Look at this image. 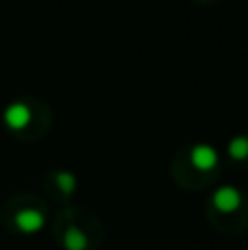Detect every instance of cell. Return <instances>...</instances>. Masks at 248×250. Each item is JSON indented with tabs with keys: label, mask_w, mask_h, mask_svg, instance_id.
Here are the masks:
<instances>
[{
	"label": "cell",
	"mask_w": 248,
	"mask_h": 250,
	"mask_svg": "<svg viewBox=\"0 0 248 250\" xmlns=\"http://www.w3.org/2000/svg\"><path fill=\"white\" fill-rule=\"evenodd\" d=\"M213 204L218 211L222 213H233L242 207V193L235 187H222V189L215 191L213 195Z\"/></svg>",
	"instance_id": "6da1fadb"
},
{
	"label": "cell",
	"mask_w": 248,
	"mask_h": 250,
	"mask_svg": "<svg viewBox=\"0 0 248 250\" xmlns=\"http://www.w3.org/2000/svg\"><path fill=\"white\" fill-rule=\"evenodd\" d=\"M16 224L24 233H35V230H40L44 226V215L40 211H35V208H24V211L18 213Z\"/></svg>",
	"instance_id": "7a4b0ae2"
},
{
	"label": "cell",
	"mask_w": 248,
	"mask_h": 250,
	"mask_svg": "<svg viewBox=\"0 0 248 250\" xmlns=\"http://www.w3.org/2000/svg\"><path fill=\"white\" fill-rule=\"evenodd\" d=\"M191 160L198 169H205L207 171V169H213L215 165H218V154H215V149H211V147L200 145L191 151Z\"/></svg>",
	"instance_id": "3957f363"
},
{
	"label": "cell",
	"mask_w": 248,
	"mask_h": 250,
	"mask_svg": "<svg viewBox=\"0 0 248 250\" xmlns=\"http://www.w3.org/2000/svg\"><path fill=\"white\" fill-rule=\"evenodd\" d=\"M4 121H7L9 127L22 129L26 123H29V110H26L24 105H13V108L7 110V114H4Z\"/></svg>",
	"instance_id": "277c9868"
},
{
	"label": "cell",
	"mask_w": 248,
	"mask_h": 250,
	"mask_svg": "<svg viewBox=\"0 0 248 250\" xmlns=\"http://www.w3.org/2000/svg\"><path fill=\"white\" fill-rule=\"evenodd\" d=\"M64 244L68 250H86V237H83V233L77 229H70L68 233H66Z\"/></svg>",
	"instance_id": "5b68a950"
},
{
	"label": "cell",
	"mask_w": 248,
	"mask_h": 250,
	"mask_svg": "<svg viewBox=\"0 0 248 250\" xmlns=\"http://www.w3.org/2000/svg\"><path fill=\"white\" fill-rule=\"evenodd\" d=\"M228 154L233 156V158H237V160H242V158H246L248 156V138H235V141L228 145Z\"/></svg>",
	"instance_id": "8992f818"
},
{
	"label": "cell",
	"mask_w": 248,
	"mask_h": 250,
	"mask_svg": "<svg viewBox=\"0 0 248 250\" xmlns=\"http://www.w3.org/2000/svg\"><path fill=\"white\" fill-rule=\"evenodd\" d=\"M57 185H60V189L64 191V193H73L75 178L70 176V173H60V176H57Z\"/></svg>",
	"instance_id": "52a82bcc"
}]
</instances>
